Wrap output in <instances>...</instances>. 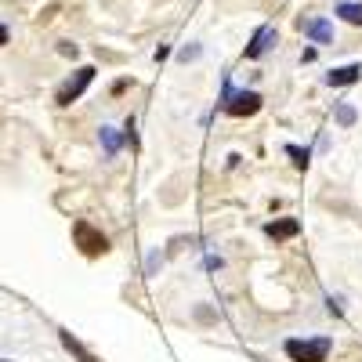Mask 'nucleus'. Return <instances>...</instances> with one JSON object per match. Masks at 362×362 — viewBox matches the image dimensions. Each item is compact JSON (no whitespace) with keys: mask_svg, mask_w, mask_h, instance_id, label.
<instances>
[{"mask_svg":"<svg viewBox=\"0 0 362 362\" xmlns=\"http://www.w3.org/2000/svg\"><path fill=\"white\" fill-rule=\"evenodd\" d=\"M334 341L329 337H315V341H286V355L293 362H326Z\"/></svg>","mask_w":362,"mask_h":362,"instance_id":"1","label":"nucleus"},{"mask_svg":"<svg viewBox=\"0 0 362 362\" xmlns=\"http://www.w3.org/2000/svg\"><path fill=\"white\" fill-rule=\"evenodd\" d=\"M257 109H261L257 90H232V87H225V112L228 116H254Z\"/></svg>","mask_w":362,"mask_h":362,"instance_id":"2","label":"nucleus"},{"mask_svg":"<svg viewBox=\"0 0 362 362\" xmlns=\"http://www.w3.org/2000/svg\"><path fill=\"white\" fill-rule=\"evenodd\" d=\"M73 235H76V243H80V250H83L87 257H98V254L109 250V239H105L98 228H90L87 221H76V225H73Z\"/></svg>","mask_w":362,"mask_h":362,"instance_id":"3","label":"nucleus"},{"mask_svg":"<svg viewBox=\"0 0 362 362\" xmlns=\"http://www.w3.org/2000/svg\"><path fill=\"white\" fill-rule=\"evenodd\" d=\"M90 80H95V66H83V69H80L62 90H58V105H69L73 98H80V95H83V87H87Z\"/></svg>","mask_w":362,"mask_h":362,"instance_id":"4","label":"nucleus"},{"mask_svg":"<svg viewBox=\"0 0 362 362\" xmlns=\"http://www.w3.org/2000/svg\"><path fill=\"white\" fill-rule=\"evenodd\" d=\"M279 40V33H276V25H261L257 33H254V40L247 44V58H261V54H268L272 51V44Z\"/></svg>","mask_w":362,"mask_h":362,"instance_id":"5","label":"nucleus"},{"mask_svg":"<svg viewBox=\"0 0 362 362\" xmlns=\"http://www.w3.org/2000/svg\"><path fill=\"white\" fill-rule=\"evenodd\" d=\"M358 76H362V66L351 62V66H341V69H334V73H326V83H329V87H348V83H355Z\"/></svg>","mask_w":362,"mask_h":362,"instance_id":"6","label":"nucleus"},{"mask_svg":"<svg viewBox=\"0 0 362 362\" xmlns=\"http://www.w3.org/2000/svg\"><path fill=\"white\" fill-rule=\"evenodd\" d=\"M264 232H268L272 239H293V235L300 232V221H293V218H279V221H268Z\"/></svg>","mask_w":362,"mask_h":362,"instance_id":"7","label":"nucleus"},{"mask_svg":"<svg viewBox=\"0 0 362 362\" xmlns=\"http://www.w3.org/2000/svg\"><path fill=\"white\" fill-rule=\"evenodd\" d=\"M305 33H308L315 44H334V25L322 22V18H312V22L305 25Z\"/></svg>","mask_w":362,"mask_h":362,"instance_id":"8","label":"nucleus"},{"mask_svg":"<svg viewBox=\"0 0 362 362\" xmlns=\"http://www.w3.org/2000/svg\"><path fill=\"white\" fill-rule=\"evenodd\" d=\"M58 337H62V348H66L69 355H76L80 362H98V358L90 355V351H87V348H83V344H80V341H76L73 334H66V329H62V334H58Z\"/></svg>","mask_w":362,"mask_h":362,"instance_id":"9","label":"nucleus"},{"mask_svg":"<svg viewBox=\"0 0 362 362\" xmlns=\"http://www.w3.org/2000/svg\"><path fill=\"white\" fill-rule=\"evenodd\" d=\"M337 15L351 25H362V4H351V0H344V4H337Z\"/></svg>","mask_w":362,"mask_h":362,"instance_id":"10","label":"nucleus"},{"mask_svg":"<svg viewBox=\"0 0 362 362\" xmlns=\"http://www.w3.org/2000/svg\"><path fill=\"white\" fill-rule=\"evenodd\" d=\"M102 141H105V153H109V156L119 153V134H116L112 127H102Z\"/></svg>","mask_w":362,"mask_h":362,"instance_id":"11","label":"nucleus"},{"mask_svg":"<svg viewBox=\"0 0 362 362\" xmlns=\"http://www.w3.org/2000/svg\"><path fill=\"white\" fill-rule=\"evenodd\" d=\"M286 153L293 156V163H297V167H308V148H297V145H290Z\"/></svg>","mask_w":362,"mask_h":362,"instance_id":"12","label":"nucleus"},{"mask_svg":"<svg viewBox=\"0 0 362 362\" xmlns=\"http://www.w3.org/2000/svg\"><path fill=\"white\" fill-rule=\"evenodd\" d=\"M337 124H344V127L355 124V109H351V105H341V109H337Z\"/></svg>","mask_w":362,"mask_h":362,"instance_id":"13","label":"nucleus"},{"mask_svg":"<svg viewBox=\"0 0 362 362\" xmlns=\"http://www.w3.org/2000/svg\"><path fill=\"white\" fill-rule=\"evenodd\" d=\"M177 58H181V62H192V58H199V47H185Z\"/></svg>","mask_w":362,"mask_h":362,"instance_id":"14","label":"nucleus"},{"mask_svg":"<svg viewBox=\"0 0 362 362\" xmlns=\"http://www.w3.org/2000/svg\"><path fill=\"white\" fill-rule=\"evenodd\" d=\"M4 44H8V29H4V25H0V47H4Z\"/></svg>","mask_w":362,"mask_h":362,"instance_id":"15","label":"nucleus"}]
</instances>
